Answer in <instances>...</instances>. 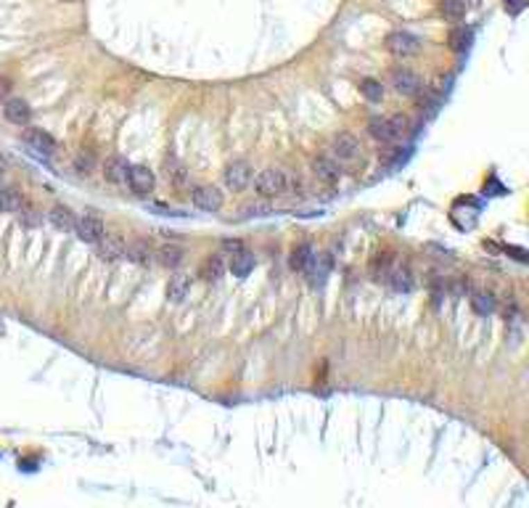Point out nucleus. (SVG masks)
I'll use <instances>...</instances> for the list:
<instances>
[{
	"label": "nucleus",
	"instance_id": "f257e3e1",
	"mask_svg": "<svg viewBox=\"0 0 529 508\" xmlns=\"http://www.w3.org/2000/svg\"><path fill=\"white\" fill-rule=\"evenodd\" d=\"M254 188H257V194L264 198L283 196V194L289 191V175L278 167H267L254 178Z\"/></svg>",
	"mask_w": 529,
	"mask_h": 508
},
{
	"label": "nucleus",
	"instance_id": "f03ea898",
	"mask_svg": "<svg viewBox=\"0 0 529 508\" xmlns=\"http://www.w3.org/2000/svg\"><path fill=\"white\" fill-rule=\"evenodd\" d=\"M74 233H77V239L85 241V244H93L96 246L101 236L106 233V228H103V220H101V214H96L93 210L83 212L80 217H77V223H74Z\"/></svg>",
	"mask_w": 529,
	"mask_h": 508
},
{
	"label": "nucleus",
	"instance_id": "7ed1b4c3",
	"mask_svg": "<svg viewBox=\"0 0 529 508\" xmlns=\"http://www.w3.org/2000/svg\"><path fill=\"white\" fill-rule=\"evenodd\" d=\"M387 51L397 58H410L421 51V40H418L416 35L405 32V29H397V32L387 35Z\"/></svg>",
	"mask_w": 529,
	"mask_h": 508
},
{
	"label": "nucleus",
	"instance_id": "20e7f679",
	"mask_svg": "<svg viewBox=\"0 0 529 508\" xmlns=\"http://www.w3.org/2000/svg\"><path fill=\"white\" fill-rule=\"evenodd\" d=\"M251 178H254V172H251V164L249 162H244V159H238V162H230L228 167H225V188H230V191H246L251 183Z\"/></svg>",
	"mask_w": 529,
	"mask_h": 508
},
{
	"label": "nucleus",
	"instance_id": "39448f33",
	"mask_svg": "<svg viewBox=\"0 0 529 508\" xmlns=\"http://www.w3.org/2000/svg\"><path fill=\"white\" fill-rule=\"evenodd\" d=\"M191 201H194L196 210L217 212V210H223V191H217L215 185H199V188H194V194H191Z\"/></svg>",
	"mask_w": 529,
	"mask_h": 508
},
{
	"label": "nucleus",
	"instance_id": "423d86ee",
	"mask_svg": "<svg viewBox=\"0 0 529 508\" xmlns=\"http://www.w3.org/2000/svg\"><path fill=\"white\" fill-rule=\"evenodd\" d=\"M331 151H334V156L339 162H355V159L360 156L362 146L352 133H339L334 138V143H331Z\"/></svg>",
	"mask_w": 529,
	"mask_h": 508
},
{
	"label": "nucleus",
	"instance_id": "0eeeda50",
	"mask_svg": "<svg viewBox=\"0 0 529 508\" xmlns=\"http://www.w3.org/2000/svg\"><path fill=\"white\" fill-rule=\"evenodd\" d=\"M96 246H98V257L106 260V262H117V260H122L127 254L125 239L117 236V233H103Z\"/></svg>",
	"mask_w": 529,
	"mask_h": 508
},
{
	"label": "nucleus",
	"instance_id": "6e6552de",
	"mask_svg": "<svg viewBox=\"0 0 529 508\" xmlns=\"http://www.w3.org/2000/svg\"><path fill=\"white\" fill-rule=\"evenodd\" d=\"M305 276L310 286H323L326 278L331 276V257L323 252H315L312 254V260H310V265L305 268Z\"/></svg>",
	"mask_w": 529,
	"mask_h": 508
},
{
	"label": "nucleus",
	"instance_id": "1a4fd4ad",
	"mask_svg": "<svg viewBox=\"0 0 529 508\" xmlns=\"http://www.w3.org/2000/svg\"><path fill=\"white\" fill-rule=\"evenodd\" d=\"M392 85H394V90L400 96H418L421 93V77L416 71L405 69V67L392 71Z\"/></svg>",
	"mask_w": 529,
	"mask_h": 508
},
{
	"label": "nucleus",
	"instance_id": "9d476101",
	"mask_svg": "<svg viewBox=\"0 0 529 508\" xmlns=\"http://www.w3.org/2000/svg\"><path fill=\"white\" fill-rule=\"evenodd\" d=\"M368 133H371V138H376V141L384 143V146L400 143V135H397V130H394L389 117H373V119L368 122Z\"/></svg>",
	"mask_w": 529,
	"mask_h": 508
},
{
	"label": "nucleus",
	"instance_id": "9b49d317",
	"mask_svg": "<svg viewBox=\"0 0 529 508\" xmlns=\"http://www.w3.org/2000/svg\"><path fill=\"white\" fill-rule=\"evenodd\" d=\"M3 114L16 127H27L29 119H32V109H29V103L24 99H8L6 106H3Z\"/></svg>",
	"mask_w": 529,
	"mask_h": 508
},
{
	"label": "nucleus",
	"instance_id": "f8f14e48",
	"mask_svg": "<svg viewBox=\"0 0 529 508\" xmlns=\"http://www.w3.org/2000/svg\"><path fill=\"white\" fill-rule=\"evenodd\" d=\"M24 141L32 151H37V154H45L51 156L56 151V141H53V135H48L45 130H37V127H29L27 133H24Z\"/></svg>",
	"mask_w": 529,
	"mask_h": 508
},
{
	"label": "nucleus",
	"instance_id": "ddd939ff",
	"mask_svg": "<svg viewBox=\"0 0 529 508\" xmlns=\"http://www.w3.org/2000/svg\"><path fill=\"white\" fill-rule=\"evenodd\" d=\"M127 183H130V188H133L135 194H151L153 183H156V178H153V172L149 167H143V164H135V167H130Z\"/></svg>",
	"mask_w": 529,
	"mask_h": 508
},
{
	"label": "nucleus",
	"instance_id": "4468645a",
	"mask_svg": "<svg viewBox=\"0 0 529 508\" xmlns=\"http://www.w3.org/2000/svg\"><path fill=\"white\" fill-rule=\"evenodd\" d=\"M312 175L321 180V183H328L334 185L339 178H342V169L336 164L334 159H328V156H318V159H312Z\"/></svg>",
	"mask_w": 529,
	"mask_h": 508
},
{
	"label": "nucleus",
	"instance_id": "2eb2a0df",
	"mask_svg": "<svg viewBox=\"0 0 529 508\" xmlns=\"http://www.w3.org/2000/svg\"><path fill=\"white\" fill-rule=\"evenodd\" d=\"M103 175H106V180H109V183H117V185L127 183V175H130V164H127V159H122V156H112V159H106Z\"/></svg>",
	"mask_w": 529,
	"mask_h": 508
},
{
	"label": "nucleus",
	"instance_id": "dca6fc26",
	"mask_svg": "<svg viewBox=\"0 0 529 508\" xmlns=\"http://www.w3.org/2000/svg\"><path fill=\"white\" fill-rule=\"evenodd\" d=\"M165 178H167V183L180 188V185L188 183V169H185V164H183L180 159L167 156V159H165Z\"/></svg>",
	"mask_w": 529,
	"mask_h": 508
},
{
	"label": "nucleus",
	"instance_id": "f3484780",
	"mask_svg": "<svg viewBox=\"0 0 529 508\" xmlns=\"http://www.w3.org/2000/svg\"><path fill=\"white\" fill-rule=\"evenodd\" d=\"M387 281L392 283V289L394 291H410L413 289V276H410V270L405 268V265H397V268H387Z\"/></svg>",
	"mask_w": 529,
	"mask_h": 508
},
{
	"label": "nucleus",
	"instance_id": "a211bd4d",
	"mask_svg": "<svg viewBox=\"0 0 529 508\" xmlns=\"http://www.w3.org/2000/svg\"><path fill=\"white\" fill-rule=\"evenodd\" d=\"M24 207V198L16 188H0V212L6 214H19V210Z\"/></svg>",
	"mask_w": 529,
	"mask_h": 508
},
{
	"label": "nucleus",
	"instance_id": "6ab92c4d",
	"mask_svg": "<svg viewBox=\"0 0 529 508\" xmlns=\"http://www.w3.org/2000/svg\"><path fill=\"white\" fill-rule=\"evenodd\" d=\"M223 273H225V262H223V257H209V260H204V265H201V270H199V276L204 278L207 283H217L220 278H223Z\"/></svg>",
	"mask_w": 529,
	"mask_h": 508
},
{
	"label": "nucleus",
	"instance_id": "aec40b11",
	"mask_svg": "<svg viewBox=\"0 0 529 508\" xmlns=\"http://www.w3.org/2000/svg\"><path fill=\"white\" fill-rule=\"evenodd\" d=\"M254 268V257H251L246 249H238V252L230 254V270H233V276L238 278H246Z\"/></svg>",
	"mask_w": 529,
	"mask_h": 508
},
{
	"label": "nucleus",
	"instance_id": "412c9836",
	"mask_svg": "<svg viewBox=\"0 0 529 508\" xmlns=\"http://www.w3.org/2000/svg\"><path fill=\"white\" fill-rule=\"evenodd\" d=\"M188 289H191V278H188L185 273H175V276L169 278L167 296L172 302H183V299L188 296Z\"/></svg>",
	"mask_w": 529,
	"mask_h": 508
},
{
	"label": "nucleus",
	"instance_id": "4be33fe9",
	"mask_svg": "<svg viewBox=\"0 0 529 508\" xmlns=\"http://www.w3.org/2000/svg\"><path fill=\"white\" fill-rule=\"evenodd\" d=\"M48 220L58 230H74V223H77V217L72 214L69 207H53V210L48 212Z\"/></svg>",
	"mask_w": 529,
	"mask_h": 508
},
{
	"label": "nucleus",
	"instance_id": "5701e85b",
	"mask_svg": "<svg viewBox=\"0 0 529 508\" xmlns=\"http://www.w3.org/2000/svg\"><path fill=\"white\" fill-rule=\"evenodd\" d=\"M127 257H130L133 262H138V265H149L153 260V249L149 246V241H133V244L127 246Z\"/></svg>",
	"mask_w": 529,
	"mask_h": 508
},
{
	"label": "nucleus",
	"instance_id": "b1692460",
	"mask_svg": "<svg viewBox=\"0 0 529 508\" xmlns=\"http://www.w3.org/2000/svg\"><path fill=\"white\" fill-rule=\"evenodd\" d=\"M439 11L445 16L447 22H460L466 11H469V3L466 0H442L439 3Z\"/></svg>",
	"mask_w": 529,
	"mask_h": 508
},
{
	"label": "nucleus",
	"instance_id": "393cba45",
	"mask_svg": "<svg viewBox=\"0 0 529 508\" xmlns=\"http://www.w3.org/2000/svg\"><path fill=\"white\" fill-rule=\"evenodd\" d=\"M156 257H159V262H162L165 268H178V265L183 262V249L180 246L167 244V246H162V249L156 252Z\"/></svg>",
	"mask_w": 529,
	"mask_h": 508
},
{
	"label": "nucleus",
	"instance_id": "a878e982",
	"mask_svg": "<svg viewBox=\"0 0 529 508\" xmlns=\"http://www.w3.org/2000/svg\"><path fill=\"white\" fill-rule=\"evenodd\" d=\"M471 307L479 315H489V312H495V296L489 294V291H473Z\"/></svg>",
	"mask_w": 529,
	"mask_h": 508
},
{
	"label": "nucleus",
	"instance_id": "bb28decb",
	"mask_svg": "<svg viewBox=\"0 0 529 508\" xmlns=\"http://www.w3.org/2000/svg\"><path fill=\"white\" fill-rule=\"evenodd\" d=\"M312 254H315V249H312L310 244L296 246V249L292 252V268L299 270V273H305V268L310 265V260H312Z\"/></svg>",
	"mask_w": 529,
	"mask_h": 508
},
{
	"label": "nucleus",
	"instance_id": "cd10ccee",
	"mask_svg": "<svg viewBox=\"0 0 529 508\" xmlns=\"http://www.w3.org/2000/svg\"><path fill=\"white\" fill-rule=\"evenodd\" d=\"M450 48L455 51V53H463L466 48H469V42H471V29H466V27H455L453 32H450Z\"/></svg>",
	"mask_w": 529,
	"mask_h": 508
},
{
	"label": "nucleus",
	"instance_id": "c85d7f7f",
	"mask_svg": "<svg viewBox=\"0 0 529 508\" xmlns=\"http://www.w3.org/2000/svg\"><path fill=\"white\" fill-rule=\"evenodd\" d=\"M360 93L371 101V103H378V101L384 99V85L378 83V80H373V77H368V80L360 83Z\"/></svg>",
	"mask_w": 529,
	"mask_h": 508
},
{
	"label": "nucleus",
	"instance_id": "c756f323",
	"mask_svg": "<svg viewBox=\"0 0 529 508\" xmlns=\"http://www.w3.org/2000/svg\"><path fill=\"white\" fill-rule=\"evenodd\" d=\"M19 220H22L24 228H37L42 223V212L37 210L35 204H27V201H24V207L19 210Z\"/></svg>",
	"mask_w": 529,
	"mask_h": 508
},
{
	"label": "nucleus",
	"instance_id": "7c9ffc66",
	"mask_svg": "<svg viewBox=\"0 0 529 508\" xmlns=\"http://www.w3.org/2000/svg\"><path fill=\"white\" fill-rule=\"evenodd\" d=\"M74 167H77L80 175H90L93 167H96V156L90 154V151H87V154H85V151L83 154H77V159H74Z\"/></svg>",
	"mask_w": 529,
	"mask_h": 508
},
{
	"label": "nucleus",
	"instance_id": "2f4dec72",
	"mask_svg": "<svg viewBox=\"0 0 529 508\" xmlns=\"http://www.w3.org/2000/svg\"><path fill=\"white\" fill-rule=\"evenodd\" d=\"M8 90H11V80H8V77H0V99H6Z\"/></svg>",
	"mask_w": 529,
	"mask_h": 508
},
{
	"label": "nucleus",
	"instance_id": "473e14b6",
	"mask_svg": "<svg viewBox=\"0 0 529 508\" xmlns=\"http://www.w3.org/2000/svg\"><path fill=\"white\" fill-rule=\"evenodd\" d=\"M223 246H225V252H230V254L238 252V249H244V244H241V241H225Z\"/></svg>",
	"mask_w": 529,
	"mask_h": 508
},
{
	"label": "nucleus",
	"instance_id": "72a5a7b5",
	"mask_svg": "<svg viewBox=\"0 0 529 508\" xmlns=\"http://www.w3.org/2000/svg\"><path fill=\"white\" fill-rule=\"evenodd\" d=\"M3 172H6V162H3V156H0V178H3Z\"/></svg>",
	"mask_w": 529,
	"mask_h": 508
},
{
	"label": "nucleus",
	"instance_id": "f704fd0d",
	"mask_svg": "<svg viewBox=\"0 0 529 508\" xmlns=\"http://www.w3.org/2000/svg\"><path fill=\"white\" fill-rule=\"evenodd\" d=\"M61 3H74V0H61Z\"/></svg>",
	"mask_w": 529,
	"mask_h": 508
}]
</instances>
